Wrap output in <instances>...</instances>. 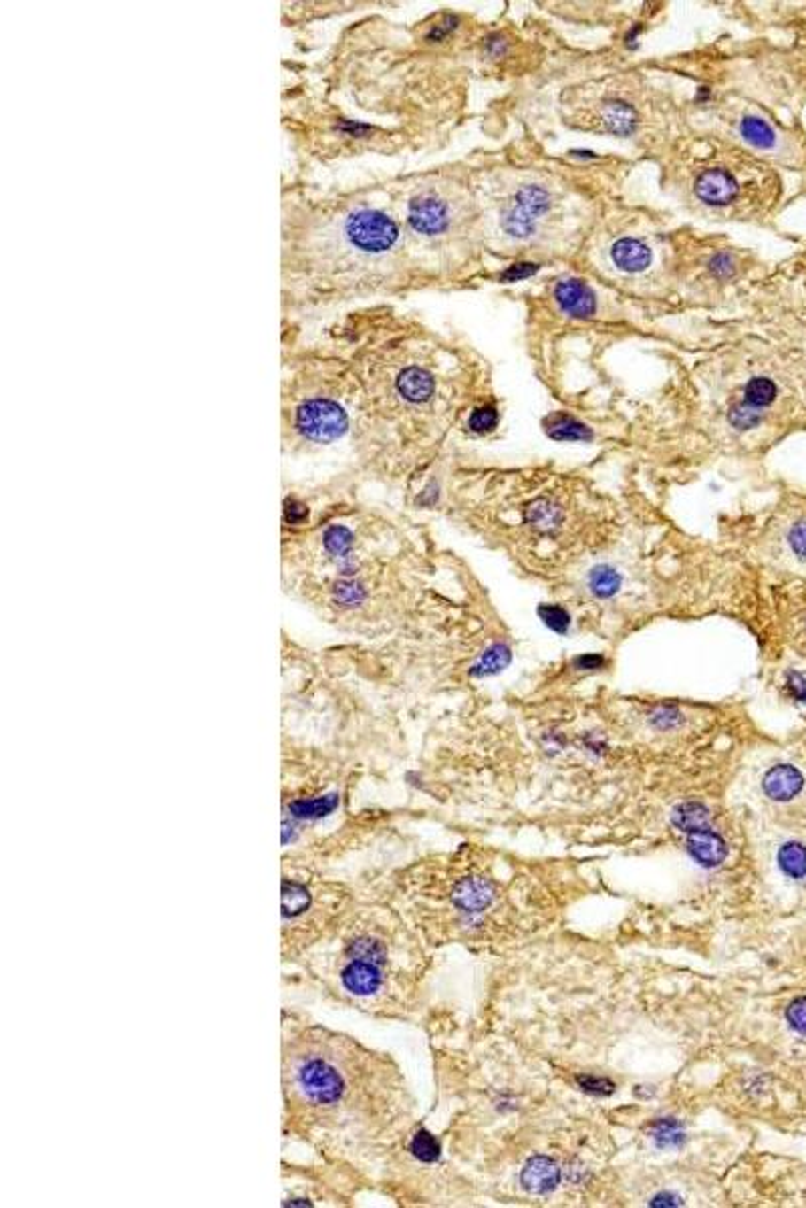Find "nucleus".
<instances>
[{
    "label": "nucleus",
    "instance_id": "29",
    "mask_svg": "<svg viewBox=\"0 0 806 1208\" xmlns=\"http://www.w3.org/2000/svg\"><path fill=\"white\" fill-rule=\"evenodd\" d=\"M577 1084L581 1086L585 1092L595 1094V1096H609L615 1089V1084L611 1080L595 1078V1075H578Z\"/></svg>",
    "mask_w": 806,
    "mask_h": 1208
},
{
    "label": "nucleus",
    "instance_id": "21",
    "mask_svg": "<svg viewBox=\"0 0 806 1208\" xmlns=\"http://www.w3.org/2000/svg\"><path fill=\"white\" fill-rule=\"evenodd\" d=\"M649 1136L654 1138L659 1148H676L684 1142V1128L673 1118H662L651 1124Z\"/></svg>",
    "mask_w": 806,
    "mask_h": 1208
},
{
    "label": "nucleus",
    "instance_id": "26",
    "mask_svg": "<svg viewBox=\"0 0 806 1208\" xmlns=\"http://www.w3.org/2000/svg\"><path fill=\"white\" fill-rule=\"evenodd\" d=\"M589 586H591L593 592L601 596V599H607V596H613L615 592H617L619 574L615 572L613 569H609V566H603V569H599L591 574Z\"/></svg>",
    "mask_w": 806,
    "mask_h": 1208
},
{
    "label": "nucleus",
    "instance_id": "18",
    "mask_svg": "<svg viewBox=\"0 0 806 1208\" xmlns=\"http://www.w3.org/2000/svg\"><path fill=\"white\" fill-rule=\"evenodd\" d=\"M635 112L627 103H609L603 113L605 129L615 136H629L635 128Z\"/></svg>",
    "mask_w": 806,
    "mask_h": 1208
},
{
    "label": "nucleus",
    "instance_id": "11",
    "mask_svg": "<svg viewBox=\"0 0 806 1208\" xmlns=\"http://www.w3.org/2000/svg\"><path fill=\"white\" fill-rule=\"evenodd\" d=\"M369 4L371 3H337V0H331V3H284L281 9V23L291 31H305L322 20L351 14Z\"/></svg>",
    "mask_w": 806,
    "mask_h": 1208
},
{
    "label": "nucleus",
    "instance_id": "10",
    "mask_svg": "<svg viewBox=\"0 0 806 1208\" xmlns=\"http://www.w3.org/2000/svg\"><path fill=\"white\" fill-rule=\"evenodd\" d=\"M548 204H551V196H548L545 188L524 186L512 200L508 212L504 213V232L512 236V238H529L534 234L537 220L545 213Z\"/></svg>",
    "mask_w": 806,
    "mask_h": 1208
},
{
    "label": "nucleus",
    "instance_id": "33",
    "mask_svg": "<svg viewBox=\"0 0 806 1208\" xmlns=\"http://www.w3.org/2000/svg\"><path fill=\"white\" fill-rule=\"evenodd\" d=\"M728 264H730V262H728V256H717L716 260L712 262V268H714L716 272H720V275H725V272H730Z\"/></svg>",
    "mask_w": 806,
    "mask_h": 1208
},
{
    "label": "nucleus",
    "instance_id": "2",
    "mask_svg": "<svg viewBox=\"0 0 806 1208\" xmlns=\"http://www.w3.org/2000/svg\"><path fill=\"white\" fill-rule=\"evenodd\" d=\"M428 280L407 252L384 180H281V321L401 297Z\"/></svg>",
    "mask_w": 806,
    "mask_h": 1208
},
{
    "label": "nucleus",
    "instance_id": "3",
    "mask_svg": "<svg viewBox=\"0 0 806 1208\" xmlns=\"http://www.w3.org/2000/svg\"><path fill=\"white\" fill-rule=\"evenodd\" d=\"M319 337L345 355L361 393L347 471L361 484L414 477L448 417L446 345L381 302L347 308Z\"/></svg>",
    "mask_w": 806,
    "mask_h": 1208
},
{
    "label": "nucleus",
    "instance_id": "30",
    "mask_svg": "<svg viewBox=\"0 0 806 1208\" xmlns=\"http://www.w3.org/2000/svg\"><path fill=\"white\" fill-rule=\"evenodd\" d=\"M542 621H546L548 627H553L554 631H564L569 627V615L564 613L559 607H542L540 608Z\"/></svg>",
    "mask_w": 806,
    "mask_h": 1208
},
{
    "label": "nucleus",
    "instance_id": "4",
    "mask_svg": "<svg viewBox=\"0 0 806 1208\" xmlns=\"http://www.w3.org/2000/svg\"><path fill=\"white\" fill-rule=\"evenodd\" d=\"M283 1136L317 1158L377 1173L409 1118L398 1065L387 1053L311 1019L281 1013Z\"/></svg>",
    "mask_w": 806,
    "mask_h": 1208
},
{
    "label": "nucleus",
    "instance_id": "32",
    "mask_svg": "<svg viewBox=\"0 0 806 1208\" xmlns=\"http://www.w3.org/2000/svg\"><path fill=\"white\" fill-rule=\"evenodd\" d=\"M537 270H539V267H534V264H526V262H524V264H515V267H510L507 272H504L502 280L526 278V276L534 275V272H537Z\"/></svg>",
    "mask_w": 806,
    "mask_h": 1208
},
{
    "label": "nucleus",
    "instance_id": "8",
    "mask_svg": "<svg viewBox=\"0 0 806 1208\" xmlns=\"http://www.w3.org/2000/svg\"><path fill=\"white\" fill-rule=\"evenodd\" d=\"M361 893L327 868L281 862V963L292 967L347 915Z\"/></svg>",
    "mask_w": 806,
    "mask_h": 1208
},
{
    "label": "nucleus",
    "instance_id": "1",
    "mask_svg": "<svg viewBox=\"0 0 806 1208\" xmlns=\"http://www.w3.org/2000/svg\"><path fill=\"white\" fill-rule=\"evenodd\" d=\"M341 471L321 484H291L283 496V588L343 635L377 643L403 629L412 572L399 522L359 498Z\"/></svg>",
    "mask_w": 806,
    "mask_h": 1208
},
{
    "label": "nucleus",
    "instance_id": "12",
    "mask_svg": "<svg viewBox=\"0 0 806 1208\" xmlns=\"http://www.w3.org/2000/svg\"><path fill=\"white\" fill-rule=\"evenodd\" d=\"M523 1186L531 1195H548L561 1182V1168L548 1156H532L520 1174Z\"/></svg>",
    "mask_w": 806,
    "mask_h": 1208
},
{
    "label": "nucleus",
    "instance_id": "24",
    "mask_svg": "<svg viewBox=\"0 0 806 1208\" xmlns=\"http://www.w3.org/2000/svg\"><path fill=\"white\" fill-rule=\"evenodd\" d=\"M740 131L750 143L758 147H772L776 142L774 131L764 121L756 120V117H746L742 125H740Z\"/></svg>",
    "mask_w": 806,
    "mask_h": 1208
},
{
    "label": "nucleus",
    "instance_id": "19",
    "mask_svg": "<svg viewBox=\"0 0 806 1208\" xmlns=\"http://www.w3.org/2000/svg\"><path fill=\"white\" fill-rule=\"evenodd\" d=\"M708 809L701 804H695V801H687V804H681L671 814V822L678 830H684L687 834H692L695 830H701L708 826Z\"/></svg>",
    "mask_w": 806,
    "mask_h": 1208
},
{
    "label": "nucleus",
    "instance_id": "25",
    "mask_svg": "<svg viewBox=\"0 0 806 1208\" xmlns=\"http://www.w3.org/2000/svg\"><path fill=\"white\" fill-rule=\"evenodd\" d=\"M548 436L559 441H575V439H591V431L583 423L575 422L573 417H559L553 423L551 430H548Z\"/></svg>",
    "mask_w": 806,
    "mask_h": 1208
},
{
    "label": "nucleus",
    "instance_id": "14",
    "mask_svg": "<svg viewBox=\"0 0 806 1208\" xmlns=\"http://www.w3.org/2000/svg\"><path fill=\"white\" fill-rule=\"evenodd\" d=\"M554 297L562 311L575 319H587L595 313V297L581 280H562L556 286Z\"/></svg>",
    "mask_w": 806,
    "mask_h": 1208
},
{
    "label": "nucleus",
    "instance_id": "13",
    "mask_svg": "<svg viewBox=\"0 0 806 1208\" xmlns=\"http://www.w3.org/2000/svg\"><path fill=\"white\" fill-rule=\"evenodd\" d=\"M738 194V183L725 169H708L695 182V196L709 205H725Z\"/></svg>",
    "mask_w": 806,
    "mask_h": 1208
},
{
    "label": "nucleus",
    "instance_id": "5",
    "mask_svg": "<svg viewBox=\"0 0 806 1208\" xmlns=\"http://www.w3.org/2000/svg\"><path fill=\"white\" fill-rule=\"evenodd\" d=\"M357 879L355 904L292 964V981L337 1007L376 1019L403 1018L417 997L422 949L398 909L365 876Z\"/></svg>",
    "mask_w": 806,
    "mask_h": 1208
},
{
    "label": "nucleus",
    "instance_id": "20",
    "mask_svg": "<svg viewBox=\"0 0 806 1208\" xmlns=\"http://www.w3.org/2000/svg\"><path fill=\"white\" fill-rule=\"evenodd\" d=\"M779 864L784 874L790 879H804L806 876V846L798 842L784 844L779 850Z\"/></svg>",
    "mask_w": 806,
    "mask_h": 1208
},
{
    "label": "nucleus",
    "instance_id": "27",
    "mask_svg": "<svg viewBox=\"0 0 806 1208\" xmlns=\"http://www.w3.org/2000/svg\"><path fill=\"white\" fill-rule=\"evenodd\" d=\"M498 425V411L492 405H482V407H476L470 417H468V427L474 433H486L490 430H494Z\"/></svg>",
    "mask_w": 806,
    "mask_h": 1208
},
{
    "label": "nucleus",
    "instance_id": "17",
    "mask_svg": "<svg viewBox=\"0 0 806 1208\" xmlns=\"http://www.w3.org/2000/svg\"><path fill=\"white\" fill-rule=\"evenodd\" d=\"M611 258L615 262V267L625 270V272H641L649 267L651 262V252L649 248L641 244L639 240H619L617 244L611 250Z\"/></svg>",
    "mask_w": 806,
    "mask_h": 1208
},
{
    "label": "nucleus",
    "instance_id": "28",
    "mask_svg": "<svg viewBox=\"0 0 806 1208\" xmlns=\"http://www.w3.org/2000/svg\"><path fill=\"white\" fill-rule=\"evenodd\" d=\"M787 1019L790 1023V1027L798 1031L801 1035H806V997H798L788 1005Z\"/></svg>",
    "mask_w": 806,
    "mask_h": 1208
},
{
    "label": "nucleus",
    "instance_id": "31",
    "mask_svg": "<svg viewBox=\"0 0 806 1208\" xmlns=\"http://www.w3.org/2000/svg\"><path fill=\"white\" fill-rule=\"evenodd\" d=\"M790 546H793L798 558H806V522L804 524H798L793 532H790Z\"/></svg>",
    "mask_w": 806,
    "mask_h": 1208
},
{
    "label": "nucleus",
    "instance_id": "16",
    "mask_svg": "<svg viewBox=\"0 0 806 1208\" xmlns=\"http://www.w3.org/2000/svg\"><path fill=\"white\" fill-rule=\"evenodd\" d=\"M804 786L802 773L793 765H776L764 776V792L776 801H788L801 794Z\"/></svg>",
    "mask_w": 806,
    "mask_h": 1208
},
{
    "label": "nucleus",
    "instance_id": "15",
    "mask_svg": "<svg viewBox=\"0 0 806 1208\" xmlns=\"http://www.w3.org/2000/svg\"><path fill=\"white\" fill-rule=\"evenodd\" d=\"M687 852L692 854V858L698 862V864L706 868H714L717 864H722L728 848H725V842L720 834L716 832L701 828L695 830L692 834H687Z\"/></svg>",
    "mask_w": 806,
    "mask_h": 1208
},
{
    "label": "nucleus",
    "instance_id": "7",
    "mask_svg": "<svg viewBox=\"0 0 806 1208\" xmlns=\"http://www.w3.org/2000/svg\"><path fill=\"white\" fill-rule=\"evenodd\" d=\"M281 445L287 458H311L351 441L359 415V381L349 360L305 325L281 321Z\"/></svg>",
    "mask_w": 806,
    "mask_h": 1208
},
{
    "label": "nucleus",
    "instance_id": "23",
    "mask_svg": "<svg viewBox=\"0 0 806 1208\" xmlns=\"http://www.w3.org/2000/svg\"><path fill=\"white\" fill-rule=\"evenodd\" d=\"M508 661H510V653H508L507 647L494 645L492 649H488L486 653H484L482 659L472 667V675L474 677L494 675V673L500 671V669L507 667Z\"/></svg>",
    "mask_w": 806,
    "mask_h": 1208
},
{
    "label": "nucleus",
    "instance_id": "9",
    "mask_svg": "<svg viewBox=\"0 0 806 1208\" xmlns=\"http://www.w3.org/2000/svg\"><path fill=\"white\" fill-rule=\"evenodd\" d=\"M281 1206H357L363 1192L377 1189L376 1181L361 1170L343 1166L314 1156V1162H281Z\"/></svg>",
    "mask_w": 806,
    "mask_h": 1208
},
{
    "label": "nucleus",
    "instance_id": "6",
    "mask_svg": "<svg viewBox=\"0 0 806 1208\" xmlns=\"http://www.w3.org/2000/svg\"><path fill=\"white\" fill-rule=\"evenodd\" d=\"M281 862L327 868L384 836L385 812L355 806L368 773L341 751L283 735Z\"/></svg>",
    "mask_w": 806,
    "mask_h": 1208
},
{
    "label": "nucleus",
    "instance_id": "22",
    "mask_svg": "<svg viewBox=\"0 0 806 1208\" xmlns=\"http://www.w3.org/2000/svg\"><path fill=\"white\" fill-rule=\"evenodd\" d=\"M774 397H776L774 383L766 377H756L746 385L744 405L760 411L762 407H766V405H771L774 401Z\"/></svg>",
    "mask_w": 806,
    "mask_h": 1208
}]
</instances>
